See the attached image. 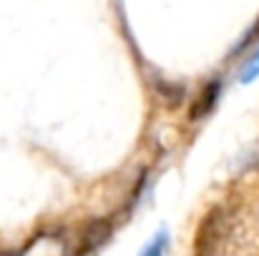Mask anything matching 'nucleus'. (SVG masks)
<instances>
[{
  "instance_id": "1",
  "label": "nucleus",
  "mask_w": 259,
  "mask_h": 256,
  "mask_svg": "<svg viewBox=\"0 0 259 256\" xmlns=\"http://www.w3.org/2000/svg\"><path fill=\"white\" fill-rule=\"evenodd\" d=\"M229 234H232V209L227 206L211 209L199 224V231L194 236V256H224L229 249Z\"/></svg>"
},
{
  "instance_id": "2",
  "label": "nucleus",
  "mask_w": 259,
  "mask_h": 256,
  "mask_svg": "<svg viewBox=\"0 0 259 256\" xmlns=\"http://www.w3.org/2000/svg\"><path fill=\"white\" fill-rule=\"evenodd\" d=\"M68 254V244L61 234H51V231H43L38 236H33L23 251L18 256H66Z\"/></svg>"
},
{
  "instance_id": "3",
  "label": "nucleus",
  "mask_w": 259,
  "mask_h": 256,
  "mask_svg": "<svg viewBox=\"0 0 259 256\" xmlns=\"http://www.w3.org/2000/svg\"><path fill=\"white\" fill-rule=\"evenodd\" d=\"M111 231H113V226H111V221H108V219H96V221H91L86 229H83V234H81L78 256L91 254V251L101 249V246L108 241Z\"/></svg>"
},
{
  "instance_id": "4",
  "label": "nucleus",
  "mask_w": 259,
  "mask_h": 256,
  "mask_svg": "<svg viewBox=\"0 0 259 256\" xmlns=\"http://www.w3.org/2000/svg\"><path fill=\"white\" fill-rule=\"evenodd\" d=\"M219 90H222V83H219V81H211V83L201 90L199 100L194 103V108H191V113H189V116H191V121H201L204 116H209V113H211V108L217 106Z\"/></svg>"
},
{
  "instance_id": "5",
  "label": "nucleus",
  "mask_w": 259,
  "mask_h": 256,
  "mask_svg": "<svg viewBox=\"0 0 259 256\" xmlns=\"http://www.w3.org/2000/svg\"><path fill=\"white\" fill-rule=\"evenodd\" d=\"M166 249H169V234L161 229V231L146 244V249L141 251V256H166Z\"/></svg>"
},
{
  "instance_id": "6",
  "label": "nucleus",
  "mask_w": 259,
  "mask_h": 256,
  "mask_svg": "<svg viewBox=\"0 0 259 256\" xmlns=\"http://www.w3.org/2000/svg\"><path fill=\"white\" fill-rule=\"evenodd\" d=\"M259 76V50L249 58V63H247V68L242 71V83H252L254 78Z\"/></svg>"
},
{
  "instance_id": "7",
  "label": "nucleus",
  "mask_w": 259,
  "mask_h": 256,
  "mask_svg": "<svg viewBox=\"0 0 259 256\" xmlns=\"http://www.w3.org/2000/svg\"><path fill=\"white\" fill-rule=\"evenodd\" d=\"M0 256H18V254H13V251H3Z\"/></svg>"
},
{
  "instance_id": "8",
  "label": "nucleus",
  "mask_w": 259,
  "mask_h": 256,
  "mask_svg": "<svg viewBox=\"0 0 259 256\" xmlns=\"http://www.w3.org/2000/svg\"><path fill=\"white\" fill-rule=\"evenodd\" d=\"M257 169H259V156H257Z\"/></svg>"
}]
</instances>
